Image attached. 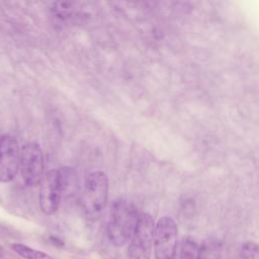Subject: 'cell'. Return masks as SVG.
<instances>
[{
  "mask_svg": "<svg viewBox=\"0 0 259 259\" xmlns=\"http://www.w3.org/2000/svg\"><path fill=\"white\" fill-rule=\"evenodd\" d=\"M39 185V207L45 214H54L59 209L62 199L58 169L46 172Z\"/></svg>",
  "mask_w": 259,
  "mask_h": 259,
  "instance_id": "7",
  "label": "cell"
},
{
  "mask_svg": "<svg viewBox=\"0 0 259 259\" xmlns=\"http://www.w3.org/2000/svg\"><path fill=\"white\" fill-rule=\"evenodd\" d=\"M108 190V177L104 172L94 171L86 177L81 194V206L87 218L99 217L106 204Z\"/></svg>",
  "mask_w": 259,
  "mask_h": 259,
  "instance_id": "2",
  "label": "cell"
},
{
  "mask_svg": "<svg viewBox=\"0 0 259 259\" xmlns=\"http://www.w3.org/2000/svg\"><path fill=\"white\" fill-rule=\"evenodd\" d=\"M178 247V231L170 217L160 218L154 226L153 248L156 259H174Z\"/></svg>",
  "mask_w": 259,
  "mask_h": 259,
  "instance_id": "3",
  "label": "cell"
},
{
  "mask_svg": "<svg viewBox=\"0 0 259 259\" xmlns=\"http://www.w3.org/2000/svg\"><path fill=\"white\" fill-rule=\"evenodd\" d=\"M154 220L151 214H139L135 231L130 239L127 248L128 259H151L153 250Z\"/></svg>",
  "mask_w": 259,
  "mask_h": 259,
  "instance_id": "4",
  "label": "cell"
},
{
  "mask_svg": "<svg viewBox=\"0 0 259 259\" xmlns=\"http://www.w3.org/2000/svg\"><path fill=\"white\" fill-rule=\"evenodd\" d=\"M239 259H259V249L255 242H245L239 252Z\"/></svg>",
  "mask_w": 259,
  "mask_h": 259,
  "instance_id": "11",
  "label": "cell"
},
{
  "mask_svg": "<svg viewBox=\"0 0 259 259\" xmlns=\"http://www.w3.org/2000/svg\"><path fill=\"white\" fill-rule=\"evenodd\" d=\"M12 250L18 254L20 257L24 258V259H56L55 257H53L52 255L40 251V250H36L33 249L27 245L21 244V243H15L11 245Z\"/></svg>",
  "mask_w": 259,
  "mask_h": 259,
  "instance_id": "9",
  "label": "cell"
},
{
  "mask_svg": "<svg viewBox=\"0 0 259 259\" xmlns=\"http://www.w3.org/2000/svg\"><path fill=\"white\" fill-rule=\"evenodd\" d=\"M199 246L191 238H183L176 250V259H197Z\"/></svg>",
  "mask_w": 259,
  "mask_h": 259,
  "instance_id": "8",
  "label": "cell"
},
{
  "mask_svg": "<svg viewBox=\"0 0 259 259\" xmlns=\"http://www.w3.org/2000/svg\"><path fill=\"white\" fill-rule=\"evenodd\" d=\"M19 169L26 185H39L45 174V162L44 154L38 144L29 142L22 146L20 150Z\"/></svg>",
  "mask_w": 259,
  "mask_h": 259,
  "instance_id": "5",
  "label": "cell"
},
{
  "mask_svg": "<svg viewBox=\"0 0 259 259\" xmlns=\"http://www.w3.org/2000/svg\"><path fill=\"white\" fill-rule=\"evenodd\" d=\"M197 259H221V245L214 239H206L198 248Z\"/></svg>",
  "mask_w": 259,
  "mask_h": 259,
  "instance_id": "10",
  "label": "cell"
},
{
  "mask_svg": "<svg viewBox=\"0 0 259 259\" xmlns=\"http://www.w3.org/2000/svg\"><path fill=\"white\" fill-rule=\"evenodd\" d=\"M20 148L16 139L10 135L0 138V182L13 180L19 170Z\"/></svg>",
  "mask_w": 259,
  "mask_h": 259,
  "instance_id": "6",
  "label": "cell"
},
{
  "mask_svg": "<svg viewBox=\"0 0 259 259\" xmlns=\"http://www.w3.org/2000/svg\"><path fill=\"white\" fill-rule=\"evenodd\" d=\"M138 219V210L133 202L124 198L115 200L111 205L106 226L109 242L116 247L124 246L135 231Z\"/></svg>",
  "mask_w": 259,
  "mask_h": 259,
  "instance_id": "1",
  "label": "cell"
}]
</instances>
